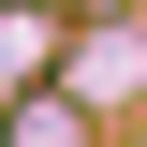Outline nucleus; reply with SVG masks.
<instances>
[{"mask_svg": "<svg viewBox=\"0 0 147 147\" xmlns=\"http://www.w3.org/2000/svg\"><path fill=\"white\" fill-rule=\"evenodd\" d=\"M15 147H74V118H59V103H30V132H15Z\"/></svg>", "mask_w": 147, "mask_h": 147, "instance_id": "obj_1", "label": "nucleus"}]
</instances>
